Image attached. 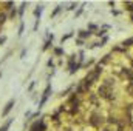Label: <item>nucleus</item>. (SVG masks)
I'll return each mask as SVG.
<instances>
[{
  "instance_id": "17",
  "label": "nucleus",
  "mask_w": 133,
  "mask_h": 131,
  "mask_svg": "<svg viewBox=\"0 0 133 131\" xmlns=\"http://www.w3.org/2000/svg\"><path fill=\"white\" fill-rule=\"evenodd\" d=\"M107 40H108V37H104V39H102V43H101V46H102V45H104V43H105Z\"/></svg>"
},
{
  "instance_id": "2",
  "label": "nucleus",
  "mask_w": 133,
  "mask_h": 131,
  "mask_svg": "<svg viewBox=\"0 0 133 131\" xmlns=\"http://www.w3.org/2000/svg\"><path fill=\"white\" fill-rule=\"evenodd\" d=\"M50 90H51V86L48 85V86L45 88V91H43V96H42V100H40V103H39V108H42V106H43V103L46 102V99H48V94H50Z\"/></svg>"
},
{
  "instance_id": "9",
  "label": "nucleus",
  "mask_w": 133,
  "mask_h": 131,
  "mask_svg": "<svg viewBox=\"0 0 133 131\" xmlns=\"http://www.w3.org/2000/svg\"><path fill=\"white\" fill-rule=\"evenodd\" d=\"M122 74H124V76H127L129 79H132V72H130V71H127L125 68H124V71H122Z\"/></svg>"
},
{
  "instance_id": "6",
  "label": "nucleus",
  "mask_w": 133,
  "mask_h": 131,
  "mask_svg": "<svg viewBox=\"0 0 133 131\" xmlns=\"http://www.w3.org/2000/svg\"><path fill=\"white\" fill-rule=\"evenodd\" d=\"M79 35H81L82 39H85V37H90L91 33H90V31H79Z\"/></svg>"
},
{
  "instance_id": "18",
  "label": "nucleus",
  "mask_w": 133,
  "mask_h": 131,
  "mask_svg": "<svg viewBox=\"0 0 133 131\" xmlns=\"http://www.w3.org/2000/svg\"><path fill=\"white\" fill-rule=\"evenodd\" d=\"M132 20H133V14H132Z\"/></svg>"
},
{
  "instance_id": "20",
  "label": "nucleus",
  "mask_w": 133,
  "mask_h": 131,
  "mask_svg": "<svg viewBox=\"0 0 133 131\" xmlns=\"http://www.w3.org/2000/svg\"><path fill=\"white\" fill-rule=\"evenodd\" d=\"M105 131H107V130H105Z\"/></svg>"
},
{
  "instance_id": "12",
  "label": "nucleus",
  "mask_w": 133,
  "mask_h": 131,
  "mask_svg": "<svg viewBox=\"0 0 133 131\" xmlns=\"http://www.w3.org/2000/svg\"><path fill=\"white\" fill-rule=\"evenodd\" d=\"M25 6H26V3H22V8H20V11H19V14H20V16L23 14V11H25Z\"/></svg>"
},
{
  "instance_id": "1",
  "label": "nucleus",
  "mask_w": 133,
  "mask_h": 131,
  "mask_svg": "<svg viewBox=\"0 0 133 131\" xmlns=\"http://www.w3.org/2000/svg\"><path fill=\"white\" fill-rule=\"evenodd\" d=\"M98 94H99L101 97H104V99H113L115 96H111L113 94V91H111V88L110 86H105V85H101V88L98 90Z\"/></svg>"
},
{
  "instance_id": "8",
  "label": "nucleus",
  "mask_w": 133,
  "mask_h": 131,
  "mask_svg": "<svg viewBox=\"0 0 133 131\" xmlns=\"http://www.w3.org/2000/svg\"><path fill=\"white\" fill-rule=\"evenodd\" d=\"M42 11H43V6H37V9L34 11V14H36L37 17H40V14H42Z\"/></svg>"
},
{
  "instance_id": "15",
  "label": "nucleus",
  "mask_w": 133,
  "mask_h": 131,
  "mask_svg": "<svg viewBox=\"0 0 133 131\" xmlns=\"http://www.w3.org/2000/svg\"><path fill=\"white\" fill-rule=\"evenodd\" d=\"M22 33H23V23H20V26H19V35Z\"/></svg>"
},
{
  "instance_id": "7",
  "label": "nucleus",
  "mask_w": 133,
  "mask_h": 131,
  "mask_svg": "<svg viewBox=\"0 0 133 131\" xmlns=\"http://www.w3.org/2000/svg\"><path fill=\"white\" fill-rule=\"evenodd\" d=\"M127 93H129L130 96H133V82H130V83L127 85Z\"/></svg>"
},
{
  "instance_id": "14",
  "label": "nucleus",
  "mask_w": 133,
  "mask_h": 131,
  "mask_svg": "<svg viewBox=\"0 0 133 131\" xmlns=\"http://www.w3.org/2000/svg\"><path fill=\"white\" fill-rule=\"evenodd\" d=\"M5 20H6V16L5 14H0V23H3Z\"/></svg>"
},
{
  "instance_id": "5",
  "label": "nucleus",
  "mask_w": 133,
  "mask_h": 131,
  "mask_svg": "<svg viewBox=\"0 0 133 131\" xmlns=\"http://www.w3.org/2000/svg\"><path fill=\"white\" fill-rule=\"evenodd\" d=\"M11 123H12V119H9V120H8V122H6V123L0 128V131H8V128L11 127Z\"/></svg>"
},
{
  "instance_id": "16",
  "label": "nucleus",
  "mask_w": 133,
  "mask_h": 131,
  "mask_svg": "<svg viewBox=\"0 0 133 131\" xmlns=\"http://www.w3.org/2000/svg\"><path fill=\"white\" fill-rule=\"evenodd\" d=\"M54 53H56V54H62V49H61V48H56Z\"/></svg>"
},
{
  "instance_id": "4",
  "label": "nucleus",
  "mask_w": 133,
  "mask_h": 131,
  "mask_svg": "<svg viewBox=\"0 0 133 131\" xmlns=\"http://www.w3.org/2000/svg\"><path fill=\"white\" fill-rule=\"evenodd\" d=\"M98 119H102V117H99L98 114H93L91 119H90V123H91L93 127H98V125H99V120H98Z\"/></svg>"
},
{
  "instance_id": "10",
  "label": "nucleus",
  "mask_w": 133,
  "mask_h": 131,
  "mask_svg": "<svg viewBox=\"0 0 133 131\" xmlns=\"http://www.w3.org/2000/svg\"><path fill=\"white\" fill-rule=\"evenodd\" d=\"M125 6H129L127 9H129V11H132V14H133V3H130V2H125Z\"/></svg>"
},
{
  "instance_id": "11",
  "label": "nucleus",
  "mask_w": 133,
  "mask_h": 131,
  "mask_svg": "<svg viewBox=\"0 0 133 131\" xmlns=\"http://www.w3.org/2000/svg\"><path fill=\"white\" fill-rule=\"evenodd\" d=\"M71 35H73V33H70V34H66V35H64V37H62V43H64V42H65L66 39H70V37H71Z\"/></svg>"
},
{
  "instance_id": "3",
  "label": "nucleus",
  "mask_w": 133,
  "mask_h": 131,
  "mask_svg": "<svg viewBox=\"0 0 133 131\" xmlns=\"http://www.w3.org/2000/svg\"><path fill=\"white\" fill-rule=\"evenodd\" d=\"M12 106H14V100H9V102L6 103V106H5V110L2 111V114H3V116H6V114H8V113H9V111L12 110Z\"/></svg>"
},
{
  "instance_id": "19",
  "label": "nucleus",
  "mask_w": 133,
  "mask_h": 131,
  "mask_svg": "<svg viewBox=\"0 0 133 131\" xmlns=\"http://www.w3.org/2000/svg\"><path fill=\"white\" fill-rule=\"evenodd\" d=\"M0 77H2V72H0Z\"/></svg>"
},
{
  "instance_id": "13",
  "label": "nucleus",
  "mask_w": 133,
  "mask_h": 131,
  "mask_svg": "<svg viewBox=\"0 0 133 131\" xmlns=\"http://www.w3.org/2000/svg\"><path fill=\"white\" fill-rule=\"evenodd\" d=\"M59 11H61V6H57V8H56V9H54V12H53V14H51V17H54V16H56V14H57V12H59Z\"/></svg>"
}]
</instances>
